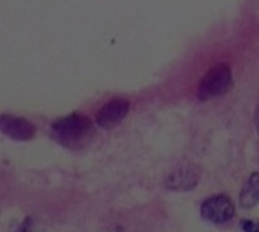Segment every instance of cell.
Returning a JSON list of instances; mask_svg holds the SVG:
<instances>
[{"label":"cell","mask_w":259,"mask_h":232,"mask_svg":"<svg viewBox=\"0 0 259 232\" xmlns=\"http://www.w3.org/2000/svg\"><path fill=\"white\" fill-rule=\"evenodd\" d=\"M232 84H234V78H232L231 65L226 62L215 64L203 74L197 87V96L199 99L205 100L209 97L225 94L231 90Z\"/></svg>","instance_id":"1"},{"label":"cell","mask_w":259,"mask_h":232,"mask_svg":"<svg viewBox=\"0 0 259 232\" xmlns=\"http://www.w3.org/2000/svg\"><path fill=\"white\" fill-rule=\"evenodd\" d=\"M91 126L93 123L87 115L74 112V114H70L67 117L56 120L53 123V131L59 138L74 141V140L85 137L90 132Z\"/></svg>","instance_id":"2"},{"label":"cell","mask_w":259,"mask_h":232,"mask_svg":"<svg viewBox=\"0 0 259 232\" xmlns=\"http://www.w3.org/2000/svg\"><path fill=\"white\" fill-rule=\"evenodd\" d=\"M202 216L203 219L214 222V223H226L235 214L234 202L226 195H215L208 198L202 204Z\"/></svg>","instance_id":"3"},{"label":"cell","mask_w":259,"mask_h":232,"mask_svg":"<svg viewBox=\"0 0 259 232\" xmlns=\"http://www.w3.org/2000/svg\"><path fill=\"white\" fill-rule=\"evenodd\" d=\"M129 106H131L129 100L123 99V97H115V99L109 100L99 109L97 119H96L97 125L105 129L118 125L129 112Z\"/></svg>","instance_id":"4"},{"label":"cell","mask_w":259,"mask_h":232,"mask_svg":"<svg viewBox=\"0 0 259 232\" xmlns=\"http://www.w3.org/2000/svg\"><path fill=\"white\" fill-rule=\"evenodd\" d=\"M199 181H200L199 169L188 164V166H181L175 169L165 178V187L175 191H190L197 185Z\"/></svg>","instance_id":"5"},{"label":"cell","mask_w":259,"mask_h":232,"mask_svg":"<svg viewBox=\"0 0 259 232\" xmlns=\"http://www.w3.org/2000/svg\"><path fill=\"white\" fill-rule=\"evenodd\" d=\"M0 131L9 138L18 141H27L35 135V126L29 120L9 114L0 117Z\"/></svg>","instance_id":"6"},{"label":"cell","mask_w":259,"mask_h":232,"mask_svg":"<svg viewBox=\"0 0 259 232\" xmlns=\"http://www.w3.org/2000/svg\"><path fill=\"white\" fill-rule=\"evenodd\" d=\"M259 204V172H255L246 181L241 195H240V205L246 210L253 208Z\"/></svg>","instance_id":"7"},{"label":"cell","mask_w":259,"mask_h":232,"mask_svg":"<svg viewBox=\"0 0 259 232\" xmlns=\"http://www.w3.org/2000/svg\"><path fill=\"white\" fill-rule=\"evenodd\" d=\"M241 228L244 232H259V223L258 222H252V220H243Z\"/></svg>","instance_id":"8"},{"label":"cell","mask_w":259,"mask_h":232,"mask_svg":"<svg viewBox=\"0 0 259 232\" xmlns=\"http://www.w3.org/2000/svg\"><path fill=\"white\" fill-rule=\"evenodd\" d=\"M255 125H256V131L259 134V105L256 106V111H255Z\"/></svg>","instance_id":"9"}]
</instances>
